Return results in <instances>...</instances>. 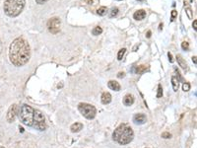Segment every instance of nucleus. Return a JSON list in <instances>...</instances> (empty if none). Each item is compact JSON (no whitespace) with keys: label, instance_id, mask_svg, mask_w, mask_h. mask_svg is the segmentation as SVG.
I'll return each instance as SVG.
<instances>
[{"label":"nucleus","instance_id":"7ed1b4c3","mask_svg":"<svg viewBox=\"0 0 197 148\" xmlns=\"http://www.w3.org/2000/svg\"><path fill=\"white\" fill-rule=\"evenodd\" d=\"M25 7V0H6L4 2L5 14L9 17H17Z\"/></svg>","mask_w":197,"mask_h":148},{"label":"nucleus","instance_id":"423d86ee","mask_svg":"<svg viewBox=\"0 0 197 148\" xmlns=\"http://www.w3.org/2000/svg\"><path fill=\"white\" fill-rule=\"evenodd\" d=\"M33 127L38 129L39 131H44L47 129V123H45V119L41 111L35 110L34 112V121H33Z\"/></svg>","mask_w":197,"mask_h":148},{"label":"nucleus","instance_id":"20e7f679","mask_svg":"<svg viewBox=\"0 0 197 148\" xmlns=\"http://www.w3.org/2000/svg\"><path fill=\"white\" fill-rule=\"evenodd\" d=\"M34 112H35V110H34L32 107L29 106V105L24 104L23 106L20 108L19 113H18L21 122L25 125L32 126L33 121H34Z\"/></svg>","mask_w":197,"mask_h":148},{"label":"nucleus","instance_id":"aec40b11","mask_svg":"<svg viewBox=\"0 0 197 148\" xmlns=\"http://www.w3.org/2000/svg\"><path fill=\"white\" fill-rule=\"evenodd\" d=\"M185 5H186V4H185V2H184V6H185ZM185 11H186V14H187V16H188V18H189V19H192V18H193V15H192V11H191V8H190L188 5H186Z\"/></svg>","mask_w":197,"mask_h":148},{"label":"nucleus","instance_id":"b1692460","mask_svg":"<svg viewBox=\"0 0 197 148\" xmlns=\"http://www.w3.org/2000/svg\"><path fill=\"white\" fill-rule=\"evenodd\" d=\"M163 96V88L161 85L158 86V93H157V98H161Z\"/></svg>","mask_w":197,"mask_h":148},{"label":"nucleus","instance_id":"58836bf2","mask_svg":"<svg viewBox=\"0 0 197 148\" xmlns=\"http://www.w3.org/2000/svg\"><path fill=\"white\" fill-rule=\"evenodd\" d=\"M146 148H148V147H146Z\"/></svg>","mask_w":197,"mask_h":148},{"label":"nucleus","instance_id":"f3484780","mask_svg":"<svg viewBox=\"0 0 197 148\" xmlns=\"http://www.w3.org/2000/svg\"><path fill=\"white\" fill-rule=\"evenodd\" d=\"M107 12V8L104 7V6H101L97 10V13L98 15H100V16H104V15H106Z\"/></svg>","mask_w":197,"mask_h":148},{"label":"nucleus","instance_id":"6e6552de","mask_svg":"<svg viewBox=\"0 0 197 148\" xmlns=\"http://www.w3.org/2000/svg\"><path fill=\"white\" fill-rule=\"evenodd\" d=\"M18 106L16 104L12 105V106L9 108L8 113H7V121L8 122H13L15 118H16L17 114H18Z\"/></svg>","mask_w":197,"mask_h":148},{"label":"nucleus","instance_id":"9d476101","mask_svg":"<svg viewBox=\"0 0 197 148\" xmlns=\"http://www.w3.org/2000/svg\"><path fill=\"white\" fill-rule=\"evenodd\" d=\"M101 103L104 105L109 104L110 102H112V95H110V93H109V92H104V93L101 94Z\"/></svg>","mask_w":197,"mask_h":148},{"label":"nucleus","instance_id":"c756f323","mask_svg":"<svg viewBox=\"0 0 197 148\" xmlns=\"http://www.w3.org/2000/svg\"><path fill=\"white\" fill-rule=\"evenodd\" d=\"M192 26H193V29L196 31V30H197V21H196V20L193 21V25H192Z\"/></svg>","mask_w":197,"mask_h":148},{"label":"nucleus","instance_id":"dca6fc26","mask_svg":"<svg viewBox=\"0 0 197 148\" xmlns=\"http://www.w3.org/2000/svg\"><path fill=\"white\" fill-rule=\"evenodd\" d=\"M171 85H172V89H174V91L177 92L178 90V87H179V81H178L177 78L175 76L171 77Z\"/></svg>","mask_w":197,"mask_h":148},{"label":"nucleus","instance_id":"f704fd0d","mask_svg":"<svg viewBox=\"0 0 197 148\" xmlns=\"http://www.w3.org/2000/svg\"><path fill=\"white\" fill-rule=\"evenodd\" d=\"M163 29V24H160V26H159V30H162Z\"/></svg>","mask_w":197,"mask_h":148},{"label":"nucleus","instance_id":"1a4fd4ad","mask_svg":"<svg viewBox=\"0 0 197 148\" xmlns=\"http://www.w3.org/2000/svg\"><path fill=\"white\" fill-rule=\"evenodd\" d=\"M146 119H147V118L144 114H136V115L133 116L134 123L135 125H144V123L146 122Z\"/></svg>","mask_w":197,"mask_h":148},{"label":"nucleus","instance_id":"2f4dec72","mask_svg":"<svg viewBox=\"0 0 197 148\" xmlns=\"http://www.w3.org/2000/svg\"><path fill=\"white\" fill-rule=\"evenodd\" d=\"M86 2H88V4H93V0H85Z\"/></svg>","mask_w":197,"mask_h":148},{"label":"nucleus","instance_id":"4468645a","mask_svg":"<svg viewBox=\"0 0 197 148\" xmlns=\"http://www.w3.org/2000/svg\"><path fill=\"white\" fill-rule=\"evenodd\" d=\"M177 63H178V65H179L181 68H182L183 70H187V64H186V62H185V60L183 59L182 58V56H181L180 54H177Z\"/></svg>","mask_w":197,"mask_h":148},{"label":"nucleus","instance_id":"4c0bfd02","mask_svg":"<svg viewBox=\"0 0 197 148\" xmlns=\"http://www.w3.org/2000/svg\"><path fill=\"white\" fill-rule=\"evenodd\" d=\"M118 1H121V0H118Z\"/></svg>","mask_w":197,"mask_h":148},{"label":"nucleus","instance_id":"f03ea898","mask_svg":"<svg viewBox=\"0 0 197 148\" xmlns=\"http://www.w3.org/2000/svg\"><path fill=\"white\" fill-rule=\"evenodd\" d=\"M134 132L132 128L126 123H122L115 129L112 133L113 140L119 143L120 145H126V144L130 143L133 140Z\"/></svg>","mask_w":197,"mask_h":148},{"label":"nucleus","instance_id":"473e14b6","mask_svg":"<svg viewBox=\"0 0 197 148\" xmlns=\"http://www.w3.org/2000/svg\"><path fill=\"white\" fill-rule=\"evenodd\" d=\"M151 37V31H148V33H147V38H150Z\"/></svg>","mask_w":197,"mask_h":148},{"label":"nucleus","instance_id":"a211bd4d","mask_svg":"<svg viewBox=\"0 0 197 148\" xmlns=\"http://www.w3.org/2000/svg\"><path fill=\"white\" fill-rule=\"evenodd\" d=\"M147 70V67L145 65H140V66H137L136 69H135V72L137 74H142L144 73Z\"/></svg>","mask_w":197,"mask_h":148},{"label":"nucleus","instance_id":"c9c22d12","mask_svg":"<svg viewBox=\"0 0 197 148\" xmlns=\"http://www.w3.org/2000/svg\"><path fill=\"white\" fill-rule=\"evenodd\" d=\"M137 1H139V2H142V1H144V0H137Z\"/></svg>","mask_w":197,"mask_h":148},{"label":"nucleus","instance_id":"f257e3e1","mask_svg":"<svg viewBox=\"0 0 197 148\" xmlns=\"http://www.w3.org/2000/svg\"><path fill=\"white\" fill-rule=\"evenodd\" d=\"M31 57V48L26 40L17 38L11 42L9 47V58L15 66H23Z\"/></svg>","mask_w":197,"mask_h":148},{"label":"nucleus","instance_id":"ddd939ff","mask_svg":"<svg viewBox=\"0 0 197 148\" xmlns=\"http://www.w3.org/2000/svg\"><path fill=\"white\" fill-rule=\"evenodd\" d=\"M107 86H109V89H112L113 91H120V84L116 81H113V80H110L107 83Z\"/></svg>","mask_w":197,"mask_h":148},{"label":"nucleus","instance_id":"cd10ccee","mask_svg":"<svg viewBox=\"0 0 197 148\" xmlns=\"http://www.w3.org/2000/svg\"><path fill=\"white\" fill-rule=\"evenodd\" d=\"M168 56H169V60H170V62H174V59H172V55L171 52H169L168 53Z\"/></svg>","mask_w":197,"mask_h":148},{"label":"nucleus","instance_id":"e433bc0d","mask_svg":"<svg viewBox=\"0 0 197 148\" xmlns=\"http://www.w3.org/2000/svg\"><path fill=\"white\" fill-rule=\"evenodd\" d=\"M0 148H4V147H2V146H0Z\"/></svg>","mask_w":197,"mask_h":148},{"label":"nucleus","instance_id":"72a5a7b5","mask_svg":"<svg viewBox=\"0 0 197 148\" xmlns=\"http://www.w3.org/2000/svg\"><path fill=\"white\" fill-rule=\"evenodd\" d=\"M192 61L194 62V64H196V56H193V57H192Z\"/></svg>","mask_w":197,"mask_h":148},{"label":"nucleus","instance_id":"f8f14e48","mask_svg":"<svg viewBox=\"0 0 197 148\" xmlns=\"http://www.w3.org/2000/svg\"><path fill=\"white\" fill-rule=\"evenodd\" d=\"M146 17V11L145 10H138V11H136L135 13L133 14V18L135 20H137V21H141V20H143L144 18Z\"/></svg>","mask_w":197,"mask_h":148},{"label":"nucleus","instance_id":"393cba45","mask_svg":"<svg viewBox=\"0 0 197 148\" xmlns=\"http://www.w3.org/2000/svg\"><path fill=\"white\" fill-rule=\"evenodd\" d=\"M181 48H182V49H184V51H188L189 44L187 42H183L182 44H181Z\"/></svg>","mask_w":197,"mask_h":148},{"label":"nucleus","instance_id":"412c9836","mask_svg":"<svg viewBox=\"0 0 197 148\" xmlns=\"http://www.w3.org/2000/svg\"><path fill=\"white\" fill-rule=\"evenodd\" d=\"M125 51H126V48H121L120 51H118V54H117V59L118 60H121L123 56H124L125 54Z\"/></svg>","mask_w":197,"mask_h":148},{"label":"nucleus","instance_id":"c85d7f7f","mask_svg":"<svg viewBox=\"0 0 197 148\" xmlns=\"http://www.w3.org/2000/svg\"><path fill=\"white\" fill-rule=\"evenodd\" d=\"M47 0H36V2L38 3V4H44V3L47 2Z\"/></svg>","mask_w":197,"mask_h":148},{"label":"nucleus","instance_id":"bb28decb","mask_svg":"<svg viewBox=\"0 0 197 148\" xmlns=\"http://www.w3.org/2000/svg\"><path fill=\"white\" fill-rule=\"evenodd\" d=\"M171 22H172V21H174V20L175 19V17L177 16V11L172 10V11H171Z\"/></svg>","mask_w":197,"mask_h":148},{"label":"nucleus","instance_id":"4be33fe9","mask_svg":"<svg viewBox=\"0 0 197 148\" xmlns=\"http://www.w3.org/2000/svg\"><path fill=\"white\" fill-rule=\"evenodd\" d=\"M117 14H118V8H116V7L112 8V11H110V17H115Z\"/></svg>","mask_w":197,"mask_h":148},{"label":"nucleus","instance_id":"a878e982","mask_svg":"<svg viewBox=\"0 0 197 148\" xmlns=\"http://www.w3.org/2000/svg\"><path fill=\"white\" fill-rule=\"evenodd\" d=\"M162 137L163 138H171V134L170 132H163L162 133Z\"/></svg>","mask_w":197,"mask_h":148},{"label":"nucleus","instance_id":"6ab92c4d","mask_svg":"<svg viewBox=\"0 0 197 148\" xmlns=\"http://www.w3.org/2000/svg\"><path fill=\"white\" fill-rule=\"evenodd\" d=\"M101 33H103V29H101V27H95L93 29V31H92V34H93L94 36L101 35Z\"/></svg>","mask_w":197,"mask_h":148},{"label":"nucleus","instance_id":"39448f33","mask_svg":"<svg viewBox=\"0 0 197 148\" xmlns=\"http://www.w3.org/2000/svg\"><path fill=\"white\" fill-rule=\"evenodd\" d=\"M78 110L87 119H93L97 115V110L93 105L87 103H80L78 105Z\"/></svg>","mask_w":197,"mask_h":148},{"label":"nucleus","instance_id":"7c9ffc66","mask_svg":"<svg viewBox=\"0 0 197 148\" xmlns=\"http://www.w3.org/2000/svg\"><path fill=\"white\" fill-rule=\"evenodd\" d=\"M117 77H118V78H122V77H124V73H123V72H119Z\"/></svg>","mask_w":197,"mask_h":148},{"label":"nucleus","instance_id":"2eb2a0df","mask_svg":"<svg viewBox=\"0 0 197 148\" xmlns=\"http://www.w3.org/2000/svg\"><path fill=\"white\" fill-rule=\"evenodd\" d=\"M70 129H71L72 132H79L81 129H83V125L81 122H75L71 125Z\"/></svg>","mask_w":197,"mask_h":148},{"label":"nucleus","instance_id":"9b49d317","mask_svg":"<svg viewBox=\"0 0 197 148\" xmlns=\"http://www.w3.org/2000/svg\"><path fill=\"white\" fill-rule=\"evenodd\" d=\"M134 103V96L131 94H127L125 95L124 98H123V104L125 105V106H131V105H133Z\"/></svg>","mask_w":197,"mask_h":148},{"label":"nucleus","instance_id":"5701e85b","mask_svg":"<svg viewBox=\"0 0 197 148\" xmlns=\"http://www.w3.org/2000/svg\"><path fill=\"white\" fill-rule=\"evenodd\" d=\"M182 89H183V91H185V92L189 91L190 90V84L188 82H184L183 85H182Z\"/></svg>","mask_w":197,"mask_h":148},{"label":"nucleus","instance_id":"0eeeda50","mask_svg":"<svg viewBox=\"0 0 197 148\" xmlns=\"http://www.w3.org/2000/svg\"><path fill=\"white\" fill-rule=\"evenodd\" d=\"M60 25H61V22H60L59 18H57V17L51 18L47 22L48 31L51 34H54L55 35V34H57L60 31Z\"/></svg>","mask_w":197,"mask_h":148}]
</instances>
